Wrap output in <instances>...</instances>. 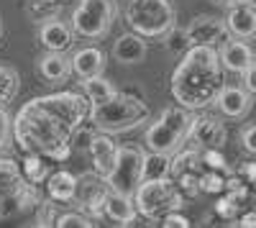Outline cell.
Masks as SVG:
<instances>
[{"instance_id":"7402d4cb","label":"cell","mask_w":256,"mask_h":228,"mask_svg":"<svg viewBox=\"0 0 256 228\" xmlns=\"http://www.w3.org/2000/svg\"><path fill=\"white\" fill-rule=\"evenodd\" d=\"M38 72L46 82H62L67 80V74L72 72L70 70V56H64V52H46L44 56L38 59Z\"/></svg>"},{"instance_id":"5b68a950","label":"cell","mask_w":256,"mask_h":228,"mask_svg":"<svg viewBox=\"0 0 256 228\" xmlns=\"http://www.w3.org/2000/svg\"><path fill=\"white\" fill-rule=\"evenodd\" d=\"M123 18L134 34L144 38H162L169 26H174L177 10L169 0H128Z\"/></svg>"},{"instance_id":"f1b7e54d","label":"cell","mask_w":256,"mask_h":228,"mask_svg":"<svg viewBox=\"0 0 256 228\" xmlns=\"http://www.w3.org/2000/svg\"><path fill=\"white\" fill-rule=\"evenodd\" d=\"M223 184H226V172H216V170H202L200 172V192L220 195Z\"/></svg>"},{"instance_id":"ffe728a7","label":"cell","mask_w":256,"mask_h":228,"mask_svg":"<svg viewBox=\"0 0 256 228\" xmlns=\"http://www.w3.org/2000/svg\"><path fill=\"white\" fill-rule=\"evenodd\" d=\"M113 56H116V62H120V64H138V62H144V56H146L144 36H138L134 31L120 34L116 38V44H113Z\"/></svg>"},{"instance_id":"1f68e13d","label":"cell","mask_w":256,"mask_h":228,"mask_svg":"<svg viewBox=\"0 0 256 228\" xmlns=\"http://www.w3.org/2000/svg\"><path fill=\"white\" fill-rule=\"evenodd\" d=\"M216 213H218V218H223V220H236V216L241 213V205H238L236 200H230L228 195H223V198L216 202Z\"/></svg>"},{"instance_id":"83f0119b","label":"cell","mask_w":256,"mask_h":228,"mask_svg":"<svg viewBox=\"0 0 256 228\" xmlns=\"http://www.w3.org/2000/svg\"><path fill=\"white\" fill-rule=\"evenodd\" d=\"M18 85H20L18 72L13 67L0 64V102H10L18 92Z\"/></svg>"},{"instance_id":"8992f818","label":"cell","mask_w":256,"mask_h":228,"mask_svg":"<svg viewBox=\"0 0 256 228\" xmlns=\"http://www.w3.org/2000/svg\"><path fill=\"white\" fill-rule=\"evenodd\" d=\"M36 202H38V190L36 184H31L24 177L18 162L0 159V218L20 216Z\"/></svg>"},{"instance_id":"d6986e66","label":"cell","mask_w":256,"mask_h":228,"mask_svg":"<svg viewBox=\"0 0 256 228\" xmlns=\"http://www.w3.org/2000/svg\"><path fill=\"white\" fill-rule=\"evenodd\" d=\"M70 70L84 80V77H92V74H102L105 70V54L98 46H82L72 54L70 59Z\"/></svg>"},{"instance_id":"ac0fdd59","label":"cell","mask_w":256,"mask_h":228,"mask_svg":"<svg viewBox=\"0 0 256 228\" xmlns=\"http://www.w3.org/2000/svg\"><path fill=\"white\" fill-rule=\"evenodd\" d=\"M102 216L110 218L118 226H131L138 213H136V205H134L131 195H123V192L110 190L108 198H105V205H102Z\"/></svg>"},{"instance_id":"e575fe53","label":"cell","mask_w":256,"mask_h":228,"mask_svg":"<svg viewBox=\"0 0 256 228\" xmlns=\"http://www.w3.org/2000/svg\"><path fill=\"white\" fill-rule=\"evenodd\" d=\"M54 205L52 202H41L38 205V213H36V226H54Z\"/></svg>"},{"instance_id":"4dcf8cb0","label":"cell","mask_w":256,"mask_h":228,"mask_svg":"<svg viewBox=\"0 0 256 228\" xmlns=\"http://www.w3.org/2000/svg\"><path fill=\"white\" fill-rule=\"evenodd\" d=\"M54 226L56 228H90L95 226L90 216H84V213H62L54 218Z\"/></svg>"},{"instance_id":"4fadbf2b","label":"cell","mask_w":256,"mask_h":228,"mask_svg":"<svg viewBox=\"0 0 256 228\" xmlns=\"http://www.w3.org/2000/svg\"><path fill=\"white\" fill-rule=\"evenodd\" d=\"M110 188L102 177H95V180H84L82 184H77V195L74 200H80L82 205V213L90 216V218H100L102 216V205H105V198H108Z\"/></svg>"},{"instance_id":"8d00e7d4","label":"cell","mask_w":256,"mask_h":228,"mask_svg":"<svg viewBox=\"0 0 256 228\" xmlns=\"http://www.w3.org/2000/svg\"><path fill=\"white\" fill-rule=\"evenodd\" d=\"M236 174H238L246 184H254V182H256V162H246Z\"/></svg>"},{"instance_id":"30bf717a","label":"cell","mask_w":256,"mask_h":228,"mask_svg":"<svg viewBox=\"0 0 256 228\" xmlns=\"http://www.w3.org/2000/svg\"><path fill=\"white\" fill-rule=\"evenodd\" d=\"M226 126L212 118V116H192L190 118V128H187V138L195 144V149H220L226 144Z\"/></svg>"},{"instance_id":"2e32d148","label":"cell","mask_w":256,"mask_h":228,"mask_svg":"<svg viewBox=\"0 0 256 228\" xmlns=\"http://www.w3.org/2000/svg\"><path fill=\"white\" fill-rule=\"evenodd\" d=\"M218 106L220 116L226 118H244L248 110H251V92H246L244 88H220L216 100H212Z\"/></svg>"},{"instance_id":"f35d334b","label":"cell","mask_w":256,"mask_h":228,"mask_svg":"<svg viewBox=\"0 0 256 228\" xmlns=\"http://www.w3.org/2000/svg\"><path fill=\"white\" fill-rule=\"evenodd\" d=\"M236 226H241V228H254V226H256V213H254V210L238 213V216H236Z\"/></svg>"},{"instance_id":"484cf974","label":"cell","mask_w":256,"mask_h":228,"mask_svg":"<svg viewBox=\"0 0 256 228\" xmlns=\"http://www.w3.org/2000/svg\"><path fill=\"white\" fill-rule=\"evenodd\" d=\"M162 38H164V49L169 52V54H184L192 44H190V36H187V28H180L177 24L174 26H169L164 34H162Z\"/></svg>"},{"instance_id":"74e56055","label":"cell","mask_w":256,"mask_h":228,"mask_svg":"<svg viewBox=\"0 0 256 228\" xmlns=\"http://www.w3.org/2000/svg\"><path fill=\"white\" fill-rule=\"evenodd\" d=\"M241 74H244V90L254 95V92H256V70H254V64L246 67Z\"/></svg>"},{"instance_id":"f546056e","label":"cell","mask_w":256,"mask_h":228,"mask_svg":"<svg viewBox=\"0 0 256 228\" xmlns=\"http://www.w3.org/2000/svg\"><path fill=\"white\" fill-rule=\"evenodd\" d=\"M200 162H202V170L228 172V162L220 154V149H200Z\"/></svg>"},{"instance_id":"b9f144b4","label":"cell","mask_w":256,"mask_h":228,"mask_svg":"<svg viewBox=\"0 0 256 228\" xmlns=\"http://www.w3.org/2000/svg\"><path fill=\"white\" fill-rule=\"evenodd\" d=\"M0 34H3V24H0Z\"/></svg>"},{"instance_id":"6da1fadb","label":"cell","mask_w":256,"mask_h":228,"mask_svg":"<svg viewBox=\"0 0 256 228\" xmlns=\"http://www.w3.org/2000/svg\"><path fill=\"white\" fill-rule=\"evenodd\" d=\"M90 100L82 92L64 90L28 100L13 116V141L26 154L64 162L72 152L74 134L88 120Z\"/></svg>"},{"instance_id":"7a4b0ae2","label":"cell","mask_w":256,"mask_h":228,"mask_svg":"<svg viewBox=\"0 0 256 228\" xmlns=\"http://www.w3.org/2000/svg\"><path fill=\"white\" fill-rule=\"evenodd\" d=\"M223 88V67L216 46L192 44L172 74V98L187 110H202L212 106L218 90Z\"/></svg>"},{"instance_id":"4316f807","label":"cell","mask_w":256,"mask_h":228,"mask_svg":"<svg viewBox=\"0 0 256 228\" xmlns=\"http://www.w3.org/2000/svg\"><path fill=\"white\" fill-rule=\"evenodd\" d=\"M64 3L62 0H28V16L34 20H49V18H59Z\"/></svg>"},{"instance_id":"d6a6232c","label":"cell","mask_w":256,"mask_h":228,"mask_svg":"<svg viewBox=\"0 0 256 228\" xmlns=\"http://www.w3.org/2000/svg\"><path fill=\"white\" fill-rule=\"evenodd\" d=\"M10 134H13V118H10V113L3 108V102H0V152L8 146Z\"/></svg>"},{"instance_id":"52a82bcc","label":"cell","mask_w":256,"mask_h":228,"mask_svg":"<svg viewBox=\"0 0 256 228\" xmlns=\"http://www.w3.org/2000/svg\"><path fill=\"white\" fill-rule=\"evenodd\" d=\"M136 213L148 218V220H159L162 216L180 210L184 205V198L180 195V190L174 188L172 180H141L136 192L131 195Z\"/></svg>"},{"instance_id":"60d3db41","label":"cell","mask_w":256,"mask_h":228,"mask_svg":"<svg viewBox=\"0 0 256 228\" xmlns=\"http://www.w3.org/2000/svg\"><path fill=\"white\" fill-rule=\"evenodd\" d=\"M218 3H223V6H230V3H233V0H218Z\"/></svg>"},{"instance_id":"cb8c5ba5","label":"cell","mask_w":256,"mask_h":228,"mask_svg":"<svg viewBox=\"0 0 256 228\" xmlns=\"http://www.w3.org/2000/svg\"><path fill=\"white\" fill-rule=\"evenodd\" d=\"M169 154H159V152H148L144 154L141 162V180H166L169 177Z\"/></svg>"},{"instance_id":"277c9868","label":"cell","mask_w":256,"mask_h":228,"mask_svg":"<svg viewBox=\"0 0 256 228\" xmlns=\"http://www.w3.org/2000/svg\"><path fill=\"white\" fill-rule=\"evenodd\" d=\"M190 118L192 113L187 108H164L144 134V144L148 152H159V154H169L180 152L187 141V128H190Z\"/></svg>"},{"instance_id":"8fae6325","label":"cell","mask_w":256,"mask_h":228,"mask_svg":"<svg viewBox=\"0 0 256 228\" xmlns=\"http://www.w3.org/2000/svg\"><path fill=\"white\" fill-rule=\"evenodd\" d=\"M187 36H190V44L218 46L220 41H226L228 31H226L223 18H216V16H198V18L187 26Z\"/></svg>"},{"instance_id":"9a60e30c","label":"cell","mask_w":256,"mask_h":228,"mask_svg":"<svg viewBox=\"0 0 256 228\" xmlns=\"http://www.w3.org/2000/svg\"><path fill=\"white\" fill-rule=\"evenodd\" d=\"M38 38H41V44H44L46 52H67L74 44V31L67 20L49 18V20H41Z\"/></svg>"},{"instance_id":"d590c367","label":"cell","mask_w":256,"mask_h":228,"mask_svg":"<svg viewBox=\"0 0 256 228\" xmlns=\"http://www.w3.org/2000/svg\"><path fill=\"white\" fill-rule=\"evenodd\" d=\"M241 141H244V149L248 154H256V128L254 126H246L241 131Z\"/></svg>"},{"instance_id":"9c48e42d","label":"cell","mask_w":256,"mask_h":228,"mask_svg":"<svg viewBox=\"0 0 256 228\" xmlns=\"http://www.w3.org/2000/svg\"><path fill=\"white\" fill-rule=\"evenodd\" d=\"M141 162H144V152L138 146H118L116 167L105 177L108 188L123 195H134L141 182Z\"/></svg>"},{"instance_id":"44dd1931","label":"cell","mask_w":256,"mask_h":228,"mask_svg":"<svg viewBox=\"0 0 256 228\" xmlns=\"http://www.w3.org/2000/svg\"><path fill=\"white\" fill-rule=\"evenodd\" d=\"M44 182H46V195L54 202H72L77 195V184H80V180L67 170L49 172V177Z\"/></svg>"},{"instance_id":"836d02e7","label":"cell","mask_w":256,"mask_h":228,"mask_svg":"<svg viewBox=\"0 0 256 228\" xmlns=\"http://www.w3.org/2000/svg\"><path fill=\"white\" fill-rule=\"evenodd\" d=\"M162 223L159 226H164V228H187L192 220L187 218V216H182L180 210H172V213H166V216H162L159 218Z\"/></svg>"},{"instance_id":"7c38bea8","label":"cell","mask_w":256,"mask_h":228,"mask_svg":"<svg viewBox=\"0 0 256 228\" xmlns=\"http://www.w3.org/2000/svg\"><path fill=\"white\" fill-rule=\"evenodd\" d=\"M88 149H90V156H92V167H95V174L98 177H108L116 167V159H118V144L113 141L110 134H95L90 136V144H88Z\"/></svg>"},{"instance_id":"603a6c76","label":"cell","mask_w":256,"mask_h":228,"mask_svg":"<svg viewBox=\"0 0 256 228\" xmlns=\"http://www.w3.org/2000/svg\"><path fill=\"white\" fill-rule=\"evenodd\" d=\"M80 90H82V95H84V98L90 100V106H95V102H102V100H108V98L116 92L113 82H110V80H105L102 74L84 77V80L80 82Z\"/></svg>"},{"instance_id":"ba28073f","label":"cell","mask_w":256,"mask_h":228,"mask_svg":"<svg viewBox=\"0 0 256 228\" xmlns=\"http://www.w3.org/2000/svg\"><path fill=\"white\" fill-rule=\"evenodd\" d=\"M118 16L116 0H80L72 10V31L84 38H102Z\"/></svg>"},{"instance_id":"3957f363","label":"cell","mask_w":256,"mask_h":228,"mask_svg":"<svg viewBox=\"0 0 256 228\" xmlns=\"http://www.w3.org/2000/svg\"><path fill=\"white\" fill-rule=\"evenodd\" d=\"M88 118L102 134H123V131H131V128L141 126L144 120H148L152 118V110H148V106L141 98L116 90L108 100L90 106Z\"/></svg>"},{"instance_id":"5bb4252c","label":"cell","mask_w":256,"mask_h":228,"mask_svg":"<svg viewBox=\"0 0 256 228\" xmlns=\"http://www.w3.org/2000/svg\"><path fill=\"white\" fill-rule=\"evenodd\" d=\"M218 59H220L223 70H228L233 74H241L246 67L254 64V52L244 38H230V41H220Z\"/></svg>"},{"instance_id":"ab89813d","label":"cell","mask_w":256,"mask_h":228,"mask_svg":"<svg viewBox=\"0 0 256 228\" xmlns=\"http://www.w3.org/2000/svg\"><path fill=\"white\" fill-rule=\"evenodd\" d=\"M230 6H254V0H233Z\"/></svg>"},{"instance_id":"d4e9b609","label":"cell","mask_w":256,"mask_h":228,"mask_svg":"<svg viewBox=\"0 0 256 228\" xmlns=\"http://www.w3.org/2000/svg\"><path fill=\"white\" fill-rule=\"evenodd\" d=\"M24 177L31 182V184H41L46 177H49V159L46 156H38V154H26V159L18 164Z\"/></svg>"},{"instance_id":"e0dca14e","label":"cell","mask_w":256,"mask_h":228,"mask_svg":"<svg viewBox=\"0 0 256 228\" xmlns=\"http://www.w3.org/2000/svg\"><path fill=\"white\" fill-rule=\"evenodd\" d=\"M223 24L233 38H251L256 34V10L254 6H228Z\"/></svg>"}]
</instances>
